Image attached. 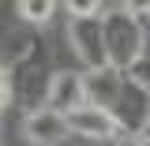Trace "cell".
I'll return each mask as SVG.
<instances>
[{
	"label": "cell",
	"mask_w": 150,
	"mask_h": 146,
	"mask_svg": "<svg viewBox=\"0 0 150 146\" xmlns=\"http://www.w3.org/2000/svg\"><path fill=\"white\" fill-rule=\"evenodd\" d=\"M68 128L79 135H90V139H112L116 135V120L105 109H94V105H79L68 112Z\"/></svg>",
	"instance_id": "6da1fadb"
},
{
	"label": "cell",
	"mask_w": 150,
	"mask_h": 146,
	"mask_svg": "<svg viewBox=\"0 0 150 146\" xmlns=\"http://www.w3.org/2000/svg\"><path fill=\"white\" fill-rule=\"evenodd\" d=\"M30 135H34V142H45V146H56L64 135H68V116H56V112H38L30 116Z\"/></svg>",
	"instance_id": "7a4b0ae2"
},
{
	"label": "cell",
	"mask_w": 150,
	"mask_h": 146,
	"mask_svg": "<svg viewBox=\"0 0 150 146\" xmlns=\"http://www.w3.org/2000/svg\"><path fill=\"white\" fill-rule=\"evenodd\" d=\"M53 8H56V0H23L19 4V15L26 23H49Z\"/></svg>",
	"instance_id": "3957f363"
},
{
	"label": "cell",
	"mask_w": 150,
	"mask_h": 146,
	"mask_svg": "<svg viewBox=\"0 0 150 146\" xmlns=\"http://www.w3.org/2000/svg\"><path fill=\"white\" fill-rule=\"evenodd\" d=\"M68 11H71L75 19H90L94 11H98V0H68Z\"/></svg>",
	"instance_id": "277c9868"
},
{
	"label": "cell",
	"mask_w": 150,
	"mask_h": 146,
	"mask_svg": "<svg viewBox=\"0 0 150 146\" xmlns=\"http://www.w3.org/2000/svg\"><path fill=\"white\" fill-rule=\"evenodd\" d=\"M128 8L135 11V15H146V11H150V0H128Z\"/></svg>",
	"instance_id": "5b68a950"
},
{
	"label": "cell",
	"mask_w": 150,
	"mask_h": 146,
	"mask_svg": "<svg viewBox=\"0 0 150 146\" xmlns=\"http://www.w3.org/2000/svg\"><path fill=\"white\" fill-rule=\"evenodd\" d=\"M124 146H131V142H124Z\"/></svg>",
	"instance_id": "8992f818"
}]
</instances>
